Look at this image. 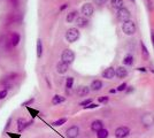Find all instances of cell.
Returning a JSON list of instances; mask_svg holds the SVG:
<instances>
[{
    "label": "cell",
    "mask_w": 154,
    "mask_h": 138,
    "mask_svg": "<svg viewBox=\"0 0 154 138\" xmlns=\"http://www.w3.org/2000/svg\"><path fill=\"white\" fill-rule=\"evenodd\" d=\"M122 31L127 36H132L137 31V26H136V23L132 20L125 21V22H123L122 24Z\"/></svg>",
    "instance_id": "cell-1"
},
{
    "label": "cell",
    "mask_w": 154,
    "mask_h": 138,
    "mask_svg": "<svg viewBox=\"0 0 154 138\" xmlns=\"http://www.w3.org/2000/svg\"><path fill=\"white\" fill-rule=\"evenodd\" d=\"M79 37H81V32L77 28H69L66 31V40L68 43H75L79 39Z\"/></svg>",
    "instance_id": "cell-2"
},
{
    "label": "cell",
    "mask_w": 154,
    "mask_h": 138,
    "mask_svg": "<svg viewBox=\"0 0 154 138\" xmlns=\"http://www.w3.org/2000/svg\"><path fill=\"white\" fill-rule=\"evenodd\" d=\"M61 61H63L66 63H68L70 66L71 63L75 61V53L70 48H66L61 54Z\"/></svg>",
    "instance_id": "cell-3"
},
{
    "label": "cell",
    "mask_w": 154,
    "mask_h": 138,
    "mask_svg": "<svg viewBox=\"0 0 154 138\" xmlns=\"http://www.w3.org/2000/svg\"><path fill=\"white\" fill-rule=\"evenodd\" d=\"M130 11L125 7H122L120 9H117V13H116V17L120 22H125V21L130 20Z\"/></svg>",
    "instance_id": "cell-4"
},
{
    "label": "cell",
    "mask_w": 154,
    "mask_h": 138,
    "mask_svg": "<svg viewBox=\"0 0 154 138\" xmlns=\"http://www.w3.org/2000/svg\"><path fill=\"white\" fill-rule=\"evenodd\" d=\"M81 13L83 14L84 17H91L92 15H93V13H94V7H93V5L92 4H90V2H86V4H84L83 6H82V8H81Z\"/></svg>",
    "instance_id": "cell-5"
},
{
    "label": "cell",
    "mask_w": 154,
    "mask_h": 138,
    "mask_svg": "<svg viewBox=\"0 0 154 138\" xmlns=\"http://www.w3.org/2000/svg\"><path fill=\"white\" fill-rule=\"evenodd\" d=\"M32 124H33V120H31V121H26V118H17V131L19 132L24 131L26 129H28V128Z\"/></svg>",
    "instance_id": "cell-6"
},
{
    "label": "cell",
    "mask_w": 154,
    "mask_h": 138,
    "mask_svg": "<svg viewBox=\"0 0 154 138\" xmlns=\"http://www.w3.org/2000/svg\"><path fill=\"white\" fill-rule=\"evenodd\" d=\"M114 135H115V138H125L130 135V129L125 125L119 127L114 132Z\"/></svg>",
    "instance_id": "cell-7"
},
{
    "label": "cell",
    "mask_w": 154,
    "mask_h": 138,
    "mask_svg": "<svg viewBox=\"0 0 154 138\" xmlns=\"http://www.w3.org/2000/svg\"><path fill=\"white\" fill-rule=\"evenodd\" d=\"M79 135V128L77 125H71L66 130V137L67 138H77Z\"/></svg>",
    "instance_id": "cell-8"
},
{
    "label": "cell",
    "mask_w": 154,
    "mask_h": 138,
    "mask_svg": "<svg viewBox=\"0 0 154 138\" xmlns=\"http://www.w3.org/2000/svg\"><path fill=\"white\" fill-rule=\"evenodd\" d=\"M141 123L145 127H151L154 124V115L152 113H146L141 116Z\"/></svg>",
    "instance_id": "cell-9"
},
{
    "label": "cell",
    "mask_w": 154,
    "mask_h": 138,
    "mask_svg": "<svg viewBox=\"0 0 154 138\" xmlns=\"http://www.w3.org/2000/svg\"><path fill=\"white\" fill-rule=\"evenodd\" d=\"M76 28L77 29H85L89 26V19L84 17V16H77L76 17Z\"/></svg>",
    "instance_id": "cell-10"
},
{
    "label": "cell",
    "mask_w": 154,
    "mask_h": 138,
    "mask_svg": "<svg viewBox=\"0 0 154 138\" xmlns=\"http://www.w3.org/2000/svg\"><path fill=\"white\" fill-rule=\"evenodd\" d=\"M115 76L120 79L125 78L128 76V69L123 66L117 67V68H115Z\"/></svg>",
    "instance_id": "cell-11"
},
{
    "label": "cell",
    "mask_w": 154,
    "mask_h": 138,
    "mask_svg": "<svg viewBox=\"0 0 154 138\" xmlns=\"http://www.w3.org/2000/svg\"><path fill=\"white\" fill-rule=\"evenodd\" d=\"M69 70V65L68 63H66L63 61H60L57 63V72L60 74V75H63L66 72Z\"/></svg>",
    "instance_id": "cell-12"
},
{
    "label": "cell",
    "mask_w": 154,
    "mask_h": 138,
    "mask_svg": "<svg viewBox=\"0 0 154 138\" xmlns=\"http://www.w3.org/2000/svg\"><path fill=\"white\" fill-rule=\"evenodd\" d=\"M103 77L106 79H113L115 77V68L114 67H108L105 69L103 72Z\"/></svg>",
    "instance_id": "cell-13"
},
{
    "label": "cell",
    "mask_w": 154,
    "mask_h": 138,
    "mask_svg": "<svg viewBox=\"0 0 154 138\" xmlns=\"http://www.w3.org/2000/svg\"><path fill=\"white\" fill-rule=\"evenodd\" d=\"M90 86H86V85H82V86H78L76 90V93L78 97H86L89 93H90Z\"/></svg>",
    "instance_id": "cell-14"
},
{
    "label": "cell",
    "mask_w": 154,
    "mask_h": 138,
    "mask_svg": "<svg viewBox=\"0 0 154 138\" xmlns=\"http://www.w3.org/2000/svg\"><path fill=\"white\" fill-rule=\"evenodd\" d=\"M11 45L13 47H17L21 41V35L19 32H12L11 33Z\"/></svg>",
    "instance_id": "cell-15"
},
{
    "label": "cell",
    "mask_w": 154,
    "mask_h": 138,
    "mask_svg": "<svg viewBox=\"0 0 154 138\" xmlns=\"http://www.w3.org/2000/svg\"><path fill=\"white\" fill-rule=\"evenodd\" d=\"M103 87V81H100V79H94L92 83H91V85H90V90L91 91H100L101 89Z\"/></svg>",
    "instance_id": "cell-16"
},
{
    "label": "cell",
    "mask_w": 154,
    "mask_h": 138,
    "mask_svg": "<svg viewBox=\"0 0 154 138\" xmlns=\"http://www.w3.org/2000/svg\"><path fill=\"white\" fill-rule=\"evenodd\" d=\"M103 122L101 120H94L92 123H91V129H92V131L97 132L98 130H100V129H103Z\"/></svg>",
    "instance_id": "cell-17"
},
{
    "label": "cell",
    "mask_w": 154,
    "mask_h": 138,
    "mask_svg": "<svg viewBox=\"0 0 154 138\" xmlns=\"http://www.w3.org/2000/svg\"><path fill=\"white\" fill-rule=\"evenodd\" d=\"M43 51H44V47H43V41L40 38L37 39V44H36V54H37V58L40 59L42 55H43Z\"/></svg>",
    "instance_id": "cell-18"
},
{
    "label": "cell",
    "mask_w": 154,
    "mask_h": 138,
    "mask_svg": "<svg viewBox=\"0 0 154 138\" xmlns=\"http://www.w3.org/2000/svg\"><path fill=\"white\" fill-rule=\"evenodd\" d=\"M66 101V97L63 96H60V94H55V96H53V98H52V105L57 106V105H60V104H62Z\"/></svg>",
    "instance_id": "cell-19"
},
{
    "label": "cell",
    "mask_w": 154,
    "mask_h": 138,
    "mask_svg": "<svg viewBox=\"0 0 154 138\" xmlns=\"http://www.w3.org/2000/svg\"><path fill=\"white\" fill-rule=\"evenodd\" d=\"M140 48H141V55H143V59L145 61H147L149 59V52H148L147 47L145 45L144 41H140Z\"/></svg>",
    "instance_id": "cell-20"
},
{
    "label": "cell",
    "mask_w": 154,
    "mask_h": 138,
    "mask_svg": "<svg viewBox=\"0 0 154 138\" xmlns=\"http://www.w3.org/2000/svg\"><path fill=\"white\" fill-rule=\"evenodd\" d=\"M77 11H71L70 13L67 14V16H66V21H67V23H71V22H74V21L76 20L77 17Z\"/></svg>",
    "instance_id": "cell-21"
},
{
    "label": "cell",
    "mask_w": 154,
    "mask_h": 138,
    "mask_svg": "<svg viewBox=\"0 0 154 138\" xmlns=\"http://www.w3.org/2000/svg\"><path fill=\"white\" fill-rule=\"evenodd\" d=\"M134 62H135V59H134V57H132L131 54L125 55L124 59H123V65H124V66H132Z\"/></svg>",
    "instance_id": "cell-22"
},
{
    "label": "cell",
    "mask_w": 154,
    "mask_h": 138,
    "mask_svg": "<svg viewBox=\"0 0 154 138\" xmlns=\"http://www.w3.org/2000/svg\"><path fill=\"white\" fill-rule=\"evenodd\" d=\"M110 5L115 9H120L123 7L124 2H123V0H110Z\"/></svg>",
    "instance_id": "cell-23"
},
{
    "label": "cell",
    "mask_w": 154,
    "mask_h": 138,
    "mask_svg": "<svg viewBox=\"0 0 154 138\" xmlns=\"http://www.w3.org/2000/svg\"><path fill=\"white\" fill-rule=\"evenodd\" d=\"M108 136H109V131L107 129H105V128L97 131V137L98 138H108Z\"/></svg>",
    "instance_id": "cell-24"
},
{
    "label": "cell",
    "mask_w": 154,
    "mask_h": 138,
    "mask_svg": "<svg viewBox=\"0 0 154 138\" xmlns=\"http://www.w3.org/2000/svg\"><path fill=\"white\" fill-rule=\"evenodd\" d=\"M74 77H67L66 79V87H67V90H70L72 89V86H74Z\"/></svg>",
    "instance_id": "cell-25"
},
{
    "label": "cell",
    "mask_w": 154,
    "mask_h": 138,
    "mask_svg": "<svg viewBox=\"0 0 154 138\" xmlns=\"http://www.w3.org/2000/svg\"><path fill=\"white\" fill-rule=\"evenodd\" d=\"M67 120H68V118H59V120H57V121H54V122L52 123V125H54V127H60V125L64 124V123L67 122Z\"/></svg>",
    "instance_id": "cell-26"
},
{
    "label": "cell",
    "mask_w": 154,
    "mask_h": 138,
    "mask_svg": "<svg viewBox=\"0 0 154 138\" xmlns=\"http://www.w3.org/2000/svg\"><path fill=\"white\" fill-rule=\"evenodd\" d=\"M35 100H36V99L33 98V97H31L30 99H28V100H26V101H23V103L21 104V106H22V107H28V106L32 105V104L35 103Z\"/></svg>",
    "instance_id": "cell-27"
},
{
    "label": "cell",
    "mask_w": 154,
    "mask_h": 138,
    "mask_svg": "<svg viewBox=\"0 0 154 138\" xmlns=\"http://www.w3.org/2000/svg\"><path fill=\"white\" fill-rule=\"evenodd\" d=\"M15 78H17V74H16V72H11L9 75H7L6 77H5V79L8 81V82H9V81H13V79H15Z\"/></svg>",
    "instance_id": "cell-28"
},
{
    "label": "cell",
    "mask_w": 154,
    "mask_h": 138,
    "mask_svg": "<svg viewBox=\"0 0 154 138\" xmlns=\"http://www.w3.org/2000/svg\"><path fill=\"white\" fill-rule=\"evenodd\" d=\"M98 101H99L100 104H107V103L109 101V97H107V96L99 97V98H98Z\"/></svg>",
    "instance_id": "cell-29"
},
{
    "label": "cell",
    "mask_w": 154,
    "mask_h": 138,
    "mask_svg": "<svg viewBox=\"0 0 154 138\" xmlns=\"http://www.w3.org/2000/svg\"><path fill=\"white\" fill-rule=\"evenodd\" d=\"M7 96H8V91H7L6 89H2V90H0V100H4V99L7 97Z\"/></svg>",
    "instance_id": "cell-30"
},
{
    "label": "cell",
    "mask_w": 154,
    "mask_h": 138,
    "mask_svg": "<svg viewBox=\"0 0 154 138\" xmlns=\"http://www.w3.org/2000/svg\"><path fill=\"white\" fill-rule=\"evenodd\" d=\"M128 87V84L125 83V82H123L122 84H120L119 85V87L116 89V91H125V89Z\"/></svg>",
    "instance_id": "cell-31"
},
{
    "label": "cell",
    "mask_w": 154,
    "mask_h": 138,
    "mask_svg": "<svg viewBox=\"0 0 154 138\" xmlns=\"http://www.w3.org/2000/svg\"><path fill=\"white\" fill-rule=\"evenodd\" d=\"M97 107H99V105H98V104L91 103V104H89L88 106H85L84 108H85V109H93V108H97Z\"/></svg>",
    "instance_id": "cell-32"
},
{
    "label": "cell",
    "mask_w": 154,
    "mask_h": 138,
    "mask_svg": "<svg viewBox=\"0 0 154 138\" xmlns=\"http://www.w3.org/2000/svg\"><path fill=\"white\" fill-rule=\"evenodd\" d=\"M108 0H94V2H96V5L97 6H99V7H101L103 6L106 2H107Z\"/></svg>",
    "instance_id": "cell-33"
},
{
    "label": "cell",
    "mask_w": 154,
    "mask_h": 138,
    "mask_svg": "<svg viewBox=\"0 0 154 138\" xmlns=\"http://www.w3.org/2000/svg\"><path fill=\"white\" fill-rule=\"evenodd\" d=\"M91 103H92V99H86V100H83V101H82L79 105L83 106V107H85V106H88L89 104H91Z\"/></svg>",
    "instance_id": "cell-34"
},
{
    "label": "cell",
    "mask_w": 154,
    "mask_h": 138,
    "mask_svg": "<svg viewBox=\"0 0 154 138\" xmlns=\"http://www.w3.org/2000/svg\"><path fill=\"white\" fill-rule=\"evenodd\" d=\"M12 120H13L12 118H9L7 120V123H6V125H5V131L8 130V128H11V125H12Z\"/></svg>",
    "instance_id": "cell-35"
},
{
    "label": "cell",
    "mask_w": 154,
    "mask_h": 138,
    "mask_svg": "<svg viewBox=\"0 0 154 138\" xmlns=\"http://www.w3.org/2000/svg\"><path fill=\"white\" fill-rule=\"evenodd\" d=\"M68 6H69L68 4H62V5L60 6V8H59V11H60V12H63L64 9H67V8H68Z\"/></svg>",
    "instance_id": "cell-36"
},
{
    "label": "cell",
    "mask_w": 154,
    "mask_h": 138,
    "mask_svg": "<svg viewBox=\"0 0 154 138\" xmlns=\"http://www.w3.org/2000/svg\"><path fill=\"white\" fill-rule=\"evenodd\" d=\"M151 40H152V45L154 46V31L151 30Z\"/></svg>",
    "instance_id": "cell-37"
},
{
    "label": "cell",
    "mask_w": 154,
    "mask_h": 138,
    "mask_svg": "<svg viewBox=\"0 0 154 138\" xmlns=\"http://www.w3.org/2000/svg\"><path fill=\"white\" fill-rule=\"evenodd\" d=\"M129 89H125V91H127V93H130V92L134 91V87L132 86H128Z\"/></svg>",
    "instance_id": "cell-38"
},
{
    "label": "cell",
    "mask_w": 154,
    "mask_h": 138,
    "mask_svg": "<svg viewBox=\"0 0 154 138\" xmlns=\"http://www.w3.org/2000/svg\"><path fill=\"white\" fill-rule=\"evenodd\" d=\"M137 70L143 72H146V68H144V67H139V68H137Z\"/></svg>",
    "instance_id": "cell-39"
},
{
    "label": "cell",
    "mask_w": 154,
    "mask_h": 138,
    "mask_svg": "<svg viewBox=\"0 0 154 138\" xmlns=\"http://www.w3.org/2000/svg\"><path fill=\"white\" fill-rule=\"evenodd\" d=\"M11 2L13 4L14 6H17V4H19V0H11Z\"/></svg>",
    "instance_id": "cell-40"
},
{
    "label": "cell",
    "mask_w": 154,
    "mask_h": 138,
    "mask_svg": "<svg viewBox=\"0 0 154 138\" xmlns=\"http://www.w3.org/2000/svg\"><path fill=\"white\" fill-rule=\"evenodd\" d=\"M109 92H110V93H115V92H116V89H112V90H110Z\"/></svg>",
    "instance_id": "cell-41"
},
{
    "label": "cell",
    "mask_w": 154,
    "mask_h": 138,
    "mask_svg": "<svg viewBox=\"0 0 154 138\" xmlns=\"http://www.w3.org/2000/svg\"><path fill=\"white\" fill-rule=\"evenodd\" d=\"M131 1H132V2H135V1H136V0H131Z\"/></svg>",
    "instance_id": "cell-42"
}]
</instances>
